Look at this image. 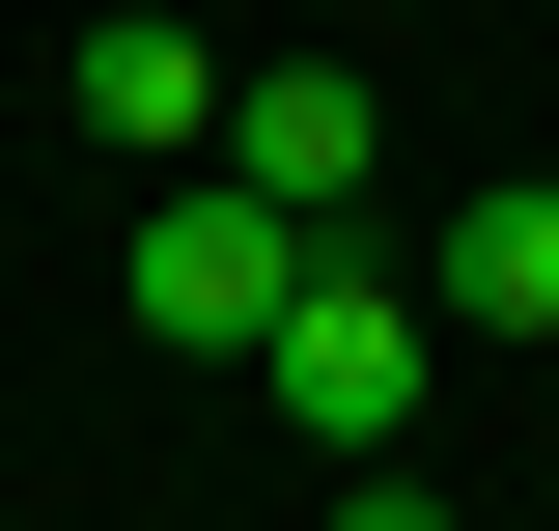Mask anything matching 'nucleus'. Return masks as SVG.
Listing matches in <instances>:
<instances>
[{"instance_id":"1","label":"nucleus","mask_w":559,"mask_h":531,"mask_svg":"<svg viewBox=\"0 0 559 531\" xmlns=\"http://www.w3.org/2000/svg\"><path fill=\"white\" fill-rule=\"evenodd\" d=\"M419 364H448V308H419V280L364 252V224H308V280L252 308V392L308 420L336 475H419Z\"/></svg>"},{"instance_id":"2","label":"nucleus","mask_w":559,"mask_h":531,"mask_svg":"<svg viewBox=\"0 0 559 531\" xmlns=\"http://www.w3.org/2000/svg\"><path fill=\"white\" fill-rule=\"evenodd\" d=\"M280 280H308V197H252V168L197 140V168L140 197V252H112V308L168 335V364H252V308H280Z\"/></svg>"},{"instance_id":"3","label":"nucleus","mask_w":559,"mask_h":531,"mask_svg":"<svg viewBox=\"0 0 559 531\" xmlns=\"http://www.w3.org/2000/svg\"><path fill=\"white\" fill-rule=\"evenodd\" d=\"M57 113L112 140V168H197V140H224V28H197V0H84Z\"/></svg>"},{"instance_id":"4","label":"nucleus","mask_w":559,"mask_h":531,"mask_svg":"<svg viewBox=\"0 0 559 531\" xmlns=\"http://www.w3.org/2000/svg\"><path fill=\"white\" fill-rule=\"evenodd\" d=\"M224 168H252V197H308V224H364V197H392L364 57H224Z\"/></svg>"},{"instance_id":"5","label":"nucleus","mask_w":559,"mask_h":531,"mask_svg":"<svg viewBox=\"0 0 559 531\" xmlns=\"http://www.w3.org/2000/svg\"><path fill=\"white\" fill-rule=\"evenodd\" d=\"M419 308H448V335H559V168H503V197H448V252H419Z\"/></svg>"}]
</instances>
